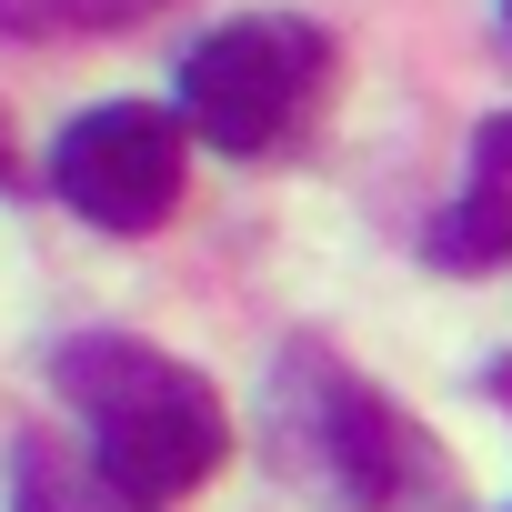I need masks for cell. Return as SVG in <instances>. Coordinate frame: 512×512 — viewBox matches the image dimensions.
<instances>
[{
  "mask_svg": "<svg viewBox=\"0 0 512 512\" xmlns=\"http://www.w3.org/2000/svg\"><path fill=\"white\" fill-rule=\"evenodd\" d=\"M51 382H61V402L81 412L101 472H111L121 492H141L151 512L181 502V492H201V482L221 472V452H231L221 392H211L191 362H171V352H151V342H131V332H81V342L51 362Z\"/></svg>",
  "mask_w": 512,
  "mask_h": 512,
  "instance_id": "cell-1",
  "label": "cell"
},
{
  "mask_svg": "<svg viewBox=\"0 0 512 512\" xmlns=\"http://www.w3.org/2000/svg\"><path fill=\"white\" fill-rule=\"evenodd\" d=\"M322 81H332V41L312 21H292V11L221 21L211 41L181 51V121L211 151L251 161V151H272V141L302 131V111L322 101Z\"/></svg>",
  "mask_w": 512,
  "mask_h": 512,
  "instance_id": "cell-2",
  "label": "cell"
},
{
  "mask_svg": "<svg viewBox=\"0 0 512 512\" xmlns=\"http://www.w3.org/2000/svg\"><path fill=\"white\" fill-rule=\"evenodd\" d=\"M181 171H191L181 121L151 111V101L81 111V121L51 141V191H61L81 221H101V231H151V221H171Z\"/></svg>",
  "mask_w": 512,
  "mask_h": 512,
  "instance_id": "cell-3",
  "label": "cell"
},
{
  "mask_svg": "<svg viewBox=\"0 0 512 512\" xmlns=\"http://www.w3.org/2000/svg\"><path fill=\"white\" fill-rule=\"evenodd\" d=\"M432 262H442V272H502V262H512V111L472 131L462 201L432 221Z\"/></svg>",
  "mask_w": 512,
  "mask_h": 512,
  "instance_id": "cell-4",
  "label": "cell"
},
{
  "mask_svg": "<svg viewBox=\"0 0 512 512\" xmlns=\"http://www.w3.org/2000/svg\"><path fill=\"white\" fill-rule=\"evenodd\" d=\"M11 482H21V512H151L101 472V452H61V442H21Z\"/></svg>",
  "mask_w": 512,
  "mask_h": 512,
  "instance_id": "cell-5",
  "label": "cell"
},
{
  "mask_svg": "<svg viewBox=\"0 0 512 512\" xmlns=\"http://www.w3.org/2000/svg\"><path fill=\"white\" fill-rule=\"evenodd\" d=\"M171 11V0H0V31L11 41H91V31H131Z\"/></svg>",
  "mask_w": 512,
  "mask_h": 512,
  "instance_id": "cell-6",
  "label": "cell"
},
{
  "mask_svg": "<svg viewBox=\"0 0 512 512\" xmlns=\"http://www.w3.org/2000/svg\"><path fill=\"white\" fill-rule=\"evenodd\" d=\"M502 21H512V0H502Z\"/></svg>",
  "mask_w": 512,
  "mask_h": 512,
  "instance_id": "cell-7",
  "label": "cell"
}]
</instances>
